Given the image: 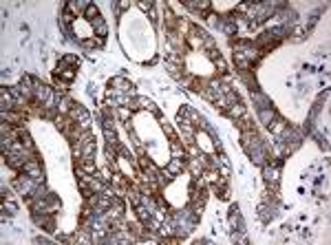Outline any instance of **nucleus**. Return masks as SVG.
Instances as JSON below:
<instances>
[{
  "label": "nucleus",
  "instance_id": "obj_1",
  "mask_svg": "<svg viewBox=\"0 0 331 245\" xmlns=\"http://www.w3.org/2000/svg\"><path fill=\"white\" fill-rule=\"evenodd\" d=\"M2 210H5L7 214H13V212H16V205H13V203L9 201V203H5V205H2Z\"/></svg>",
  "mask_w": 331,
  "mask_h": 245
}]
</instances>
